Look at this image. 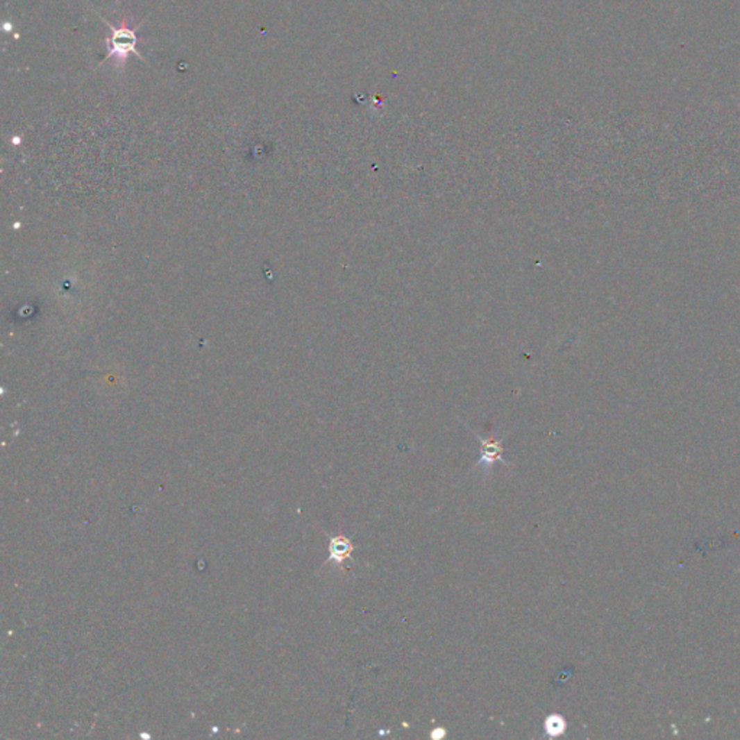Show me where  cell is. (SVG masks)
Wrapping results in <instances>:
<instances>
[{"label": "cell", "mask_w": 740, "mask_h": 740, "mask_svg": "<svg viewBox=\"0 0 740 740\" xmlns=\"http://www.w3.org/2000/svg\"><path fill=\"white\" fill-rule=\"evenodd\" d=\"M355 551V545L346 535H336L330 539L328 545V560L337 566H343L344 561L348 560Z\"/></svg>", "instance_id": "3957f363"}, {"label": "cell", "mask_w": 740, "mask_h": 740, "mask_svg": "<svg viewBox=\"0 0 740 740\" xmlns=\"http://www.w3.org/2000/svg\"><path fill=\"white\" fill-rule=\"evenodd\" d=\"M476 437L479 438V443L482 446V454H480V459L478 462V466H493L496 462H501L503 464H506V462L503 460V446H502V442L501 439H495V438H482L480 435L476 434Z\"/></svg>", "instance_id": "7a4b0ae2"}, {"label": "cell", "mask_w": 740, "mask_h": 740, "mask_svg": "<svg viewBox=\"0 0 740 740\" xmlns=\"http://www.w3.org/2000/svg\"><path fill=\"white\" fill-rule=\"evenodd\" d=\"M100 19L108 25L112 31V35L110 38L108 40V45H109V52L108 56H106L104 61L110 60L112 57H119L120 60H125L129 54H135L136 57H139L140 60H145L144 56L140 54L139 49H137V35H136V29L139 26H136L135 29H129L126 26H121V28H116L113 26L108 19H104L103 16H100Z\"/></svg>", "instance_id": "6da1fadb"}, {"label": "cell", "mask_w": 740, "mask_h": 740, "mask_svg": "<svg viewBox=\"0 0 740 740\" xmlns=\"http://www.w3.org/2000/svg\"><path fill=\"white\" fill-rule=\"evenodd\" d=\"M446 736V730L443 728H437L431 732V737L432 739H443Z\"/></svg>", "instance_id": "5b68a950"}, {"label": "cell", "mask_w": 740, "mask_h": 740, "mask_svg": "<svg viewBox=\"0 0 740 740\" xmlns=\"http://www.w3.org/2000/svg\"><path fill=\"white\" fill-rule=\"evenodd\" d=\"M544 732L548 737H560L567 732V721L561 714L553 713L544 720Z\"/></svg>", "instance_id": "277c9868"}]
</instances>
